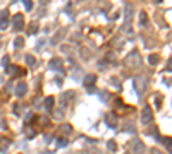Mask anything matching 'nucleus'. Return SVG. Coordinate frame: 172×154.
I'll use <instances>...</instances> for the list:
<instances>
[{
	"instance_id": "nucleus-5",
	"label": "nucleus",
	"mask_w": 172,
	"mask_h": 154,
	"mask_svg": "<svg viewBox=\"0 0 172 154\" xmlns=\"http://www.w3.org/2000/svg\"><path fill=\"white\" fill-rule=\"evenodd\" d=\"M12 21H14V29H16V31L22 29V26H24V17H22L21 14H16Z\"/></svg>"
},
{
	"instance_id": "nucleus-14",
	"label": "nucleus",
	"mask_w": 172,
	"mask_h": 154,
	"mask_svg": "<svg viewBox=\"0 0 172 154\" xmlns=\"http://www.w3.org/2000/svg\"><path fill=\"white\" fill-rule=\"evenodd\" d=\"M158 60H160V57H158V55H155V53L148 57V62H150L151 65H157V64H158Z\"/></svg>"
},
{
	"instance_id": "nucleus-24",
	"label": "nucleus",
	"mask_w": 172,
	"mask_h": 154,
	"mask_svg": "<svg viewBox=\"0 0 172 154\" xmlns=\"http://www.w3.org/2000/svg\"><path fill=\"white\" fill-rule=\"evenodd\" d=\"M165 70H167V72H170V70H172V58L169 60V65L165 67Z\"/></svg>"
},
{
	"instance_id": "nucleus-16",
	"label": "nucleus",
	"mask_w": 172,
	"mask_h": 154,
	"mask_svg": "<svg viewBox=\"0 0 172 154\" xmlns=\"http://www.w3.org/2000/svg\"><path fill=\"white\" fill-rule=\"evenodd\" d=\"M107 146H108V151H112V152L114 151H117V144H115V140H108Z\"/></svg>"
},
{
	"instance_id": "nucleus-23",
	"label": "nucleus",
	"mask_w": 172,
	"mask_h": 154,
	"mask_svg": "<svg viewBox=\"0 0 172 154\" xmlns=\"http://www.w3.org/2000/svg\"><path fill=\"white\" fill-rule=\"evenodd\" d=\"M36 31H38V26L36 24H33V26L29 27V33H36Z\"/></svg>"
},
{
	"instance_id": "nucleus-15",
	"label": "nucleus",
	"mask_w": 172,
	"mask_h": 154,
	"mask_svg": "<svg viewBox=\"0 0 172 154\" xmlns=\"http://www.w3.org/2000/svg\"><path fill=\"white\" fill-rule=\"evenodd\" d=\"M26 62H28V65H31V67H35V65H36V60H35V57H33V55H26Z\"/></svg>"
},
{
	"instance_id": "nucleus-20",
	"label": "nucleus",
	"mask_w": 172,
	"mask_h": 154,
	"mask_svg": "<svg viewBox=\"0 0 172 154\" xmlns=\"http://www.w3.org/2000/svg\"><path fill=\"white\" fill-rule=\"evenodd\" d=\"M60 130H64V134H69L71 130H72V127H71V125H62V127H60Z\"/></svg>"
},
{
	"instance_id": "nucleus-19",
	"label": "nucleus",
	"mask_w": 172,
	"mask_h": 154,
	"mask_svg": "<svg viewBox=\"0 0 172 154\" xmlns=\"http://www.w3.org/2000/svg\"><path fill=\"white\" fill-rule=\"evenodd\" d=\"M22 45H24V39H22V38H17L16 41H14V46H16V48L22 46Z\"/></svg>"
},
{
	"instance_id": "nucleus-17",
	"label": "nucleus",
	"mask_w": 172,
	"mask_h": 154,
	"mask_svg": "<svg viewBox=\"0 0 172 154\" xmlns=\"http://www.w3.org/2000/svg\"><path fill=\"white\" fill-rule=\"evenodd\" d=\"M22 4H24V7H26L28 11H31L33 9V2L31 0H22Z\"/></svg>"
},
{
	"instance_id": "nucleus-12",
	"label": "nucleus",
	"mask_w": 172,
	"mask_h": 154,
	"mask_svg": "<svg viewBox=\"0 0 172 154\" xmlns=\"http://www.w3.org/2000/svg\"><path fill=\"white\" fill-rule=\"evenodd\" d=\"M160 140H162V144L165 146L167 151H169V152H172V139L170 137H162Z\"/></svg>"
},
{
	"instance_id": "nucleus-6",
	"label": "nucleus",
	"mask_w": 172,
	"mask_h": 154,
	"mask_svg": "<svg viewBox=\"0 0 172 154\" xmlns=\"http://www.w3.org/2000/svg\"><path fill=\"white\" fill-rule=\"evenodd\" d=\"M28 93V86L26 82H19V84L16 86V96L17 98H22V96Z\"/></svg>"
},
{
	"instance_id": "nucleus-9",
	"label": "nucleus",
	"mask_w": 172,
	"mask_h": 154,
	"mask_svg": "<svg viewBox=\"0 0 172 154\" xmlns=\"http://www.w3.org/2000/svg\"><path fill=\"white\" fill-rule=\"evenodd\" d=\"M54 103H55V98L54 96H48V98L45 99V105H43L45 110H47V112H52V110H54Z\"/></svg>"
},
{
	"instance_id": "nucleus-3",
	"label": "nucleus",
	"mask_w": 172,
	"mask_h": 154,
	"mask_svg": "<svg viewBox=\"0 0 172 154\" xmlns=\"http://www.w3.org/2000/svg\"><path fill=\"white\" fill-rule=\"evenodd\" d=\"M145 151V146H143V142H140V140H134V142L131 144V152L133 154H141Z\"/></svg>"
},
{
	"instance_id": "nucleus-22",
	"label": "nucleus",
	"mask_w": 172,
	"mask_h": 154,
	"mask_svg": "<svg viewBox=\"0 0 172 154\" xmlns=\"http://www.w3.org/2000/svg\"><path fill=\"white\" fill-rule=\"evenodd\" d=\"M59 144H60V146H67V139H62V137H60L59 139Z\"/></svg>"
},
{
	"instance_id": "nucleus-7",
	"label": "nucleus",
	"mask_w": 172,
	"mask_h": 154,
	"mask_svg": "<svg viewBox=\"0 0 172 154\" xmlns=\"http://www.w3.org/2000/svg\"><path fill=\"white\" fill-rule=\"evenodd\" d=\"M7 26H9V12L4 11L0 14V29H5Z\"/></svg>"
},
{
	"instance_id": "nucleus-25",
	"label": "nucleus",
	"mask_w": 172,
	"mask_h": 154,
	"mask_svg": "<svg viewBox=\"0 0 172 154\" xmlns=\"http://www.w3.org/2000/svg\"><path fill=\"white\" fill-rule=\"evenodd\" d=\"M157 2H162V0H157Z\"/></svg>"
},
{
	"instance_id": "nucleus-4",
	"label": "nucleus",
	"mask_w": 172,
	"mask_h": 154,
	"mask_svg": "<svg viewBox=\"0 0 172 154\" xmlns=\"http://www.w3.org/2000/svg\"><path fill=\"white\" fill-rule=\"evenodd\" d=\"M143 87H145V79H143V77H134V89H136V93H138V96H141Z\"/></svg>"
},
{
	"instance_id": "nucleus-11",
	"label": "nucleus",
	"mask_w": 172,
	"mask_h": 154,
	"mask_svg": "<svg viewBox=\"0 0 172 154\" xmlns=\"http://www.w3.org/2000/svg\"><path fill=\"white\" fill-rule=\"evenodd\" d=\"M9 146H11V140H9V139L7 137H0V152H2V151H7Z\"/></svg>"
},
{
	"instance_id": "nucleus-18",
	"label": "nucleus",
	"mask_w": 172,
	"mask_h": 154,
	"mask_svg": "<svg viewBox=\"0 0 172 154\" xmlns=\"http://www.w3.org/2000/svg\"><path fill=\"white\" fill-rule=\"evenodd\" d=\"M140 19H141V24H143V26H145L146 22H148V16H146L145 12H141V16H140Z\"/></svg>"
},
{
	"instance_id": "nucleus-10",
	"label": "nucleus",
	"mask_w": 172,
	"mask_h": 154,
	"mask_svg": "<svg viewBox=\"0 0 172 154\" xmlns=\"http://www.w3.org/2000/svg\"><path fill=\"white\" fill-rule=\"evenodd\" d=\"M50 69L62 70V60H60V58H52V60H50Z\"/></svg>"
},
{
	"instance_id": "nucleus-21",
	"label": "nucleus",
	"mask_w": 172,
	"mask_h": 154,
	"mask_svg": "<svg viewBox=\"0 0 172 154\" xmlns=\"http://www.w3.org/2000/svg\"><path fill=\"white\" fill-rule=\"evenodd\" d=\"M2 65H4V67L9 65V57H4V58H2Z\"/></svg>"
},
{
	"instance_id": "nucleus-8",
	"label": "nucleus",
	"mask_w": 172,
	"mask_h": 154,
	"mask_svg": "<svg viewBox=\"0 0 172 154\" xmlns=\"http://www.w3.org/2000/svg\"><path fill=\"white\" fill-rule=\"evenodd\" d=\"M105 122H107L108 127H112V128L117 127V118H115V115H114V113H108V115H107V120H105Z\"/></svg>"
},
{
	"instance_id": "nucleus-1",
	"label": "nucleus",
	"mask_w": 172,
	"mask_h": 154,
	"mask_svg": "<svg viewBox=\"0 0 172 154\" xmlns=\"http://www.w3.org/2000/svg\"><path fill=\"white\" fill-rule=\"evenodd\" d=\"M141 122L145 123V125H150L153 122V112H151L150 106L143 108V112H141Z\"/></svg>"
},
{
	"instance_id": "nucleus-13",
	"label": "nucleus",
	"mask_w": 172,
	"mask_h": 154,
	"mask_svg": "<svg viewBox=\"0 0 172 154\" xmlns=\"http://www.w3.org/2000/svg\"><path fill=\"white\" fill-rule=\"evenodd\" d=\"M95 82H97V75H88V77L84 79V86H86V87L93 86Z\"/></svg>"
},
{
	"instance_id": "nucleus-2",
	"label": "nucleus",
	"mask_w": 172,
	"mask_h": 154,
	"mask_svg": "<svg viewBox=\"0 0 172 154\" xmlns=\"http://www.w3.org/2000/svg\"><path fill=\"white\" fill-rule=\"evenodd\" d=\"M7 74L11 75V77H21V75L26 74V70L21 69V67H16V65H7Z\"/></svg>"
}]
</instances>
